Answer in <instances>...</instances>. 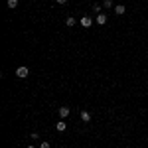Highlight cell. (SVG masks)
I'll use <instances>...</instances> for the list:
<instances>
[{"mask_svg": "<svg viewBox=\"0 0 148 148\" xmlns=\"http://www.w3.org/2000/svg\"><path fill=\"white\" fill-rule=\"evenodd\" d=\"M30 75V69L26 67V65H20V67L16 69V77H20V79H26Z\"/></svg>", "mask_w": 148, "mask_h": 148, "instance_id": "cell-1", "label": "cell"}, {"mask_svg": "<svg viewBox=\"0 0 148 148\" xmlns=\"http://www.w3.org/2000/svg\"><path fill=\"white\" fill-rule=\"evenodd\" d=\"M69 113H71V109H69V107H59V119H67Z\"/></svg>", "mask_w": 148, "mask_h": 148, "instance_id": "cell-2", "label": "cell"}, {"mask_svg": "<svg viewBox=\"0 0 148 148\" xmlns=\"http://www.w3.org/2000/svg\"><path fill=\"white\" fill-rule=\"evenodd\" d=\"M95 22L99 24V26H105V24H107V14H97V18H95Z\"/></svg>", "mask_w": 148, "mask_h": 148, "instance_id": "cell-3", "label": "cell"}, {"mask_svg": "<svg viewBox=\"0 0 148 148\" xmlns=\"http://www.w3.org/2000/svg\"><path fill=\"white\" fill-rule=\"evenodd\" d=\"M91 24H93L91 16H83V18H81V26H83V28H91Z\"/></svg>", "mask_w": 148, "mask_h": 148, "instance_id": "cell-4", "label": "cell"}, {"mask_svg": "<svg viewBox=\"0 0 148 148\" xmlns=\"http://www.w3.org/2000/svg\"><path fill=\"white\" fill-rule=\"evenodd\" d=\"M125 12H126L125 4H119V6H114V14H116V16H123Z\"/></svg>", "mask_w": 148, "mask_h": 148, "instance_id": "cell-5", "label": "cell"}, {"mask_svg": "<svg viewBox=\"0 0 148 148\" xmlns=\"http://www.w3.org/2000/svg\"><path fill=\"white\" fill-rule=\"evenodd\" d=\"M81 121H83V123H89V121H91V113H89V111H81Z\"/></svg>", "mask_w": 148, "mask_h": 148, "instance_id": "cell-6", "label": "cell"}, {"mask_svg": "<svg viewBox=\"0 0 148 148\" xmlns=\"http://www.w3.org/2000/svg\"><path fill=\"white\" fill-rule=\"evenodd\" d=\"M65 128H67V125H65V123H61V121H59V123H56V130H57V132H63Z\"/></svg>", "mask_w": 148, "mask_h": 148, "instance_id": "cell-7", "label": "cell"}, {"mask_svg": "<svg viewBox=\"0 0 148 148\" xmlns=\"http://www.w3.org/2000/svg\"><path fill=\"white\" fill-rule=\"evenodd\" d=\"M6 4H8V8H10V10H14V8H18V0H8Z\"/></svg>", "mask_w": 148, "mask_h": 148, "instance_id": "cell-8", "label": "cell"}, {"mask_svg": "<svg viewBox=\"0 0 148 148\" xmlns=\"http://www.w3.org/2000/svg\"><path fill=\"white\" fill-rule=\"evenodd\" d=\"M65 24H67L69 28H73V26H75V18H73V16H69L67 20H65Z\"/></svg>", "mask_w": 148, "mask_h": 148, "instance_id": "cell-9", "label": "cell"}, {"mask_svg": "<svg viewBox=\"0 0 148 148\" xmlns=\"http://www.w3.org/2000/svg\"><path fill=\"white\" fill-rule=\"evenodd\" d=\"M103 8H107V10L113 8V0H105V2H103Z\"/></svg>", "mask_w": 148, "mask_h": 148, "instance_id": "cell-10", "label": "cell"}, {"mask_svg": "<svg viewBox=\"0 0 148 148\" xmlns=\"http://www.w3.org/2000/svg\"><path fill=\"white\" fill-rule=\"evenodd\" d=\"M101 8H103V4H93V12L101 14Z\"/></svg>", "mask_w": 148, "mask_h": 148, "instance_id": "cell-11", "label": "cell"}, {"mask_svg": "<svg viewBox=\"0 0 148 148\" xmlns=\"http://www.w3.org/2000/svg\"><path fill=\"white\" fill-rule=\"evenodd\" d=\"M40 148H51V144H49V142H46V140H44V142H42V144H40Z\"/></svg>", "mask_w": 148, "mask_h": 148, "instance_id": "cell-12", "label": "cell"}, {"mask_svg": "<svg viewBox=\"0 0 148 148\" xmlns=\"http://www.w3.org/2000/svg\"><path fill=\"white\" fill-rule=\"evenodd\" d=\"M30 138H32V140H36V138H40V134H38V132H32V134H30Z\"/></svg>", "mask_w": 148, "mask_h": 148, "instance_id": "cell-13", "label": "cell"}, {"mask_svg": "<svg viewBox=\"0 0 148 148\" xmlns=\"http://www.w3.org/2000/svg\"><path fill=\"white\" fill-rule=\"evenodd\" d=\"M57 4H65V2H67V0H56Z\"/></svg>", "mask_w": 148, "mask_h": 148, "instance_id": "cell-14", "label": "cell"}, {"mask_svg": "<svg viewBox=\"0 0 148 148\" xmlns=\"http://www.w3.org/2000/svg\"><path fill=\"white\" fill-rule=\"evenodd\" d=\"M28 148H34V146H32V144H28Z\"/></svg>", "mask_w": 148, "mask_h": 148, "instance_id": "cell-15", "label": "cell"}]
</instances>
